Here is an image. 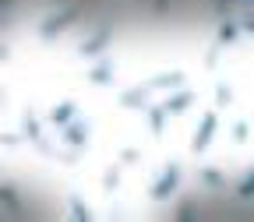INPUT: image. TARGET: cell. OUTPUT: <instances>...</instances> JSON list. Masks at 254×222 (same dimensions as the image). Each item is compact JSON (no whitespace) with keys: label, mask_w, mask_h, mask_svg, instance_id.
I'll return each mask as SVG.
<instances>
[{"label":"cell","mask_w":254,"mask_h":222,"mask_svg":"<svg viewBox=\"0 0 254 222\" xmlns=\"http://www.w3.org/2000/svg\"><path fill=\"white\" fill-rule=\"evenodd\" d=\"M190 103H194V92H177V95H170L163 106H166V113H170V116H177V113H184Z\"/></svg>","instance_id":"cell-8"},{"label":"cell","mask_w":254,"mask_h":222,"mask_svg":"<svg viewBox=\"0 0 254 222\" xmlns=\"http://www.w3.org/2000/svg\"><path fill=\"white\" fill-rule=\"evenodd\" d=\"M237 39H240V25L226 18V21L219 25V32H215V43H219V46H230V43H237Z\"/></svg>","instance_id":"cell-9"},{"label":"cell","mask_w":254,"mask_h":222,"mask_svg":"<svg viewBox=\"0 0 254 222\" xmlns=\"http://www.w3.org/2000/svg\"><path fill=\"white\" fill-rule=\"evenodd\" d=\"M110 39H113V28H110V25H103L92 39H85V43H81V56H95V53H103Z\"/></svg>","instance_id":"cell-5"},{"label":"cell","mask_w":254,"mask_h":222,"mask_svg":"<svg viewBox=\"0 0 254 222\" xmlns=\"http://www.w3.org/2000/svg\"><path fill=\"white\" fill-rule=\"evenodd\" d=\"M120 159H124V163H138L141 152H138V148H124V152H120Z\"/></svg>","instance_id":"cell-23"},{"label":"cell","mask_w":254,"mask_h":222,"mask_svg":"<svg viewBox=\"0 0 254 222\" xmlns=\"http://www.w3.org/2000/svg\"><path fill=\"white\" fill-rule=\"evenodd\" d=\"M152 88H177V85H184V71H170V74H155L152 81H148Z\"/></svg>","instance_id":"cell-11"},{"label":"cell","mask_w":254,"mask_h":222,"mask_svg":"<svg viewBox=\"0 0 254 222\" xmlns=\"http://www.w3.org/2000/svg\"><path fill=\"white\" fill-rule=\"evenodd\" d=\"M71 215H74L78 222H88V219H92V212H88V205H85L81 198H71Z\"/></svg>","instance_id":"cell-14"},{"label":"cell","mask_w":254,"mask_h":222,"mask_svg":"<svg viewBox=\"0 0 254 222\" xmlns=\"http://www.w3.org/2000/svg\"><path fill=\"white\" fill-rule=\"evenodd\" d=\"M233 141H247V123H244V120L233 127Z\"/></svg>","instance_id":"cell-24"},{"label":"cell","mask_w":254,"mask_h":222,"mask_svg":"<svg viewBox=\"0 0 254 222\" xmlns=\"http://www.w3.org/2000/svg\"><path fill=\"white\" fill-rule=\"evenodd\" d=\"M78 14H81V4H78V7H67V11H60V14H53V18H46V21L39 25V39H43V43L57 39L71 21H78Z\"/></svg>","instance_id":"cell-1"},{"label":"cell","mask_w":254,"mask_h":222,"mask_svg":"<svg viewBox=\"0 0 254 222\" xmlns=\"http://www.w3.org/2000/svg\"><path fill=\"white\" fill-rule=\"evenodd\" d=\"M88 134H92V123L88 120H71L67 127H64V145L78 152V148L88 145Z\"/></svg>","instance_id":"cell-3"},{"label":"cell","mask_w":254,"mask_h":222,"mask_svg":"<svg viewBox=\"0 0 254 222\" xmlns=\"http://www.w3.org/2000/svg\"><path fill=\"white\" fill-rule=\"evenodd\" d=\"M0 198H4V205H7V208H18V205H21L18 190H14L11 183H4V187H0Z\"/></svg>","instance_id":"cell-15"},{"label":"cell","mask_w":254,"mask_h":222,"mask_svg":"<svg viewBox=\"0 0 254 222\" xmlns=\"http://www.w3.org/2000/svg\"><path fill=\"white\" fill-rule=\"evenodd\" d=\"M251 4H254V0H251Z\"/></svg>","instance_id":"cell-27"},{"label":"cell","mask_w":254,"mask_h":222,"mask_svg":"<svg viewBox=\"0 0 254 222\" xmlns=\"http://www.w3.org/2000/svg\"><path fill=\"white\" fill-rule=\"evenodd\" d=\"M0 141H4V145H7V148H11V145H18V141H21V138H18V134H0Z\"/></svg>","instance_id":"cell-25"},{"label":"cell","mask_w":254,"mask_h":222,"mask_svg":"<svg viewBox=\"0 0 254 222\" xmlns=\"http://www.w3.org/2000/svg\"><path fill=\"white\" fill-rule=\"evenodd\" d=\"M177 219H194V201H184L177 208Z\"/></svg>","instance_id":"cell-20"},{"label":"cell","mask_w":254,"mask_h":222,"mask_svg":"<svg viewBox=\"0 0 254 222\" xmlns=\"http://www.w3.org/2000/svg\"><path fill=\"white\" fill-rule=\"evenodd\" d=\"M88 81H95V85H110V81H113V56H106L99 67H92V71H88Z\"/></svg>","instance_id":"cell-10"},{"label":"cell","mask_w":254,"mask_h":222,"mask_svg":"<svg viewBox=\"0 0 254 222\" xmlns=\"http://www.w3.org/2000/svg\"><path fill=\"white\" fill-rule=\"evenodd\" d=\"M148 92H152V85H138V88H127V92H120V106H127V110L145 106V103H148Z\"/></svg>","instance_id":"cell-6"},{"label":"cell","mask_w":254,"mask_h":222,"mask_svg":"<svg viewBox=\"0 0 254 222\" xmlns=\"http://www.w3.org/2000/svg\"><path fill=\"white\" fill-rule=\"evenodd\" d=\"M166 106H152L148 110V127H152V134H163V127H166Z\"/></svg>","instance_id":"cell-13"},{"label":"cell","mask_w":254,"mask_h":222,"mask_svg":"<svg viewBox=\"0 0 254 222\" xmlns=\"http://www.w3.org/2000/svg\"><path fill=\"white\" fill-rule=\"evenodd\" d=\"M215 63H219V43H215V46H212V50L205 53V67H208V71L215 67Z\"/></svg>","instance_id":"cell-21"},{"label":"cell","mask_w":254,"mask_h":222,"mask_svg":"<svg viewBox=\"0 0 254 222\" xmlns=\"http://www.w3.org/2000/svg\"><path fill=\"white\" fill-rule=\"evenodd\" d=\"M201 180L212 183V187H219V183H222V173H219L215 166H205V169H201Z\"/></svg>","instance_id":"cell-19"},{"label":"cell","mask_w":254,"mask_h":222,"mask_svg":"<svg viewBox=\"0 0 254 222\" xmlns=\"http://www.w3.org/2000/svg\"><path fill=\"white\" fill-rule=\"evenodd\" d=\"M74 113H78V106H74V103H60V106H53V110H50V123L64 131V127L74 120Z\"/></svg>","instance_id":"cell-7"},{"label":"cell","mask_w":254,"mask_h":222,"mask_svg":"<svg viewBox=\"0 0 254 222\" xmlns=\"http://www.w3.org/2000/svg\"><path fill=\"white\" fill-rule=\"evenodd\" d=\"M177 187H180V166H177V163H170V166L163 169V176L155 180V187H152V198H155V201H166Z\"/></svg>","instance_id":"cell-2"},{"label":"cell","mask_w":254,"mask_h":222,"mask_svg":"<svg viewBox=\"0 0 254 222\" xmlns=\"http://www.w3.org/2000/svg\"><path fill=\"white\" fill-rule=\"evenodd\" d=\"M215 103H219V106H230V103H233V88H230L226 81L215 85Z\"/></svg>","instance_id":"cell-16"},{"label":"cell","mask_w":254,"mask_h":222,"mask_svg":"<svg viewBox=\"0 0 254 222\" xmlns=\"http://www.w3.org/2000/svg\"><path fill=\"white\" fill-rule=\"evenodd\" d=\"M117 183H120V169H117V166H110V169L103 173V187H106V190H113Z\"/></svg>","instance_id":"cell-18"},{"label":"cell","mask_w":254,"mask_h":222,"mask_svg":"<svg viewBox=\"0 0 254 222\" xmlns=\"http://www.w3.org/2000/svg\"><path fill=\"white\" fill-rule=\"evenodd\" d=\"M155 11H166V0H155Z\"/></svg>","instance_id":"cell-26"},{"label":"cell","mask_w":254,"mask_h":222,"mask_svg":"<svg viewBox=\"0 0 254 222\" xmlns=\"http://www.w3.org/2000/svg\"><path fill=\"white\" fill-rule=\"evenodd\" d=\"M240 32H247V36H254V14L244 11V21H240Z\"/></svg>","instance_id":"cell-22"},{"label":"cell","mask_w":254,"mask_h":222,"mask_svg":"<svg viewBox=\"0 0 254 222\" xmlns=\"http://www.w3.org/2000/svg\"><path fill=\"white\" fill-rule=\"evenodd\" d=\"M237 194H240V198H254V169L244 176V183L237 187Z\"/></svg>","instance_id":"cell-17"},{"label":"cell","mask_w":254,"mask_h":222,"mask_svg":"<svg viewBox=\"0 0 254 222\" xmlns=\"http://www.w3.org/2000/svg\"><path fill=\"white\" fill-rule=\"evenodd\" d=\"M212 134H215V113H205V120H201V127L194 131V141H190V152H205L208 148V141H212Z\"/></svg>","instance_id":"cell-4"},{"label":"cell","mask_w":254,"mask_h":222,"mask_svg":"<svg viewBox=\"0 0 254 222\" xmlns=\"http://www.w3.org/2000/svg\"><path fill=\"white\" fill-rule=\"evenodd\" d=\"M21 127H25V138L32 141V145H39L43 141V127H39V120L32 116V113H25V120H21Z\"/></svg>","instance_id":"cell-12"}]
</instances>
